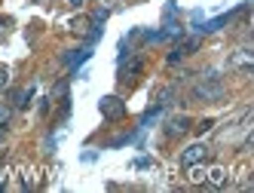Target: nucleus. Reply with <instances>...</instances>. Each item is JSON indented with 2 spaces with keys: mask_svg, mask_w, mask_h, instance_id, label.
Returning a JSON list of instances; mask_svg holds the SVG:
<instances>
[{
  "mask_svg": "<svg viewBox=\"0 0 254 193\" xmlns=\"http://www.w3.org/2000/svg\"><path fill=\"white\" fill-rule=\"evenodd\" d=\"M9 120H12V108H6V104H0V129H3Z\"/></svg>",
  "mask_w": 254,
  "mask_h": 193,
  "instance_id": "obj_11",
  "label": "nucleus"
},
{
  "mask_svg": "<svg viewBox=\"0 0 254 193\" xmlns=\"http://www.w3.org/2000/svg\"><path fill=\"white\" fill-rule=\"evenodd\" d=\"M138 71H141V59H135L132 64H126V67H123V80H135Z\"/></svg>",
  "mask_w": 254,
  "mask_h": 193,
  "instance_id": "obj_9",
  "label": "nucleus"
},
{
  "mask_svg": "<svg viewBox=\"0 0 254 193\" xmlns=\"http://www.w3.org/2000/svg\"><path fill=\"white\" fill-rule=\"evenodd\" d=\"M98 111H101L104 120H123L126 117V101L120 95H104L98 101Z\"/></svg>",
  "mask_w": 254,
  "mask_h": 193,
  "instance_id": "obj_2",
  "label": "nucleus"
},
{
  "mask_svg": "<svg viewBox=\"0 0 254 193\" xmlns=\"http://www.w3.org/2000/svg\"><path fill=\"white\" fill-rule=\"evenodd\" d=\"M31 95H34V89H31V86H28V89L12 92V104H15V108H28V104H31Z\"/></svg>",
  "mask_w": 254,
  "mask_h": 193,
  "instance_id": "obj_7",
  "label": "nucleus"
},
{
  "mask_svg": "<svg viewBox=\"0 0 254 193\" xmlns=\"http://www.w3.org/2000/svg\"><path fill=\"white\" fill-rule=\"evenodd\" d=\"M230 67H233V71L251 74V67H254V52H251V49H236L233 56H230Z\"/></svg>",
  "mask_w": 254,
  "mask_h": 193,
  "instance_id": "obj_4",
  "label": "nucleus"
},
{
  "mask_svg": "<svg viewBox=\"0 0 254 193\" xmlns=\"http://www.w3.org/2000/svg\"><path fill=\"white\" fill-rule=\"evenodd\" d=\"M178 49H181V52H184V56H190V52H196V49H199V37H187V40H184V43H181Z\"/></svg>",
  "mask_w": 254,
  "mask_h": 193,
  "instance_id": "obj_10",
  "label": "nucleus"
},
{
  "mask_svg": "<svg viewBox=\"0 0 254 193\" xmlns=\"http://www.w3.org/2000/svg\"><path fill=\"white\" fill-rule=\"evenodd\" d=\"M74 31H77V34H86V31H89V19H80V22H74Z\"/></svg>",
  "mask_w": 254,
  "mask_h": 193,
  "instance_id": "obj_13",
  "label": "nucleus"
},
{
  "mask_svg": "<svg viewBox=\"0 0 254 193\" xmlns=\"http://www.w3.org/2000/svg\"><path fill=\"white\" fill-rule=\"evenodd\" d=\"M184 132H190V117L187 114H178V117H172L166 123V135L169 138H181Z\"/></svg>",
  "mask_w": 254,
  "mask_h": 193,
  "instance_id": "obj_5",
  "label": "nucleus"
},
{
  "mask_svg": "<svg viewBox=\"0 0 254 193\" xmlns=\"http://www.w3.org/2000/svg\"><path fill=\"white\" fill-rule=\"evenodd\" d=\"M187 172H190V181H193V184H205V166H202V163L187 166Z\"/></svg>",
  "mask_w": 254,
  "mask_h": 193,
  "instance_id": "obj_8",
  "label": "nucleus"
},
{
  "mask_svg": "<svg viewBox=\"0 0 254 193\" xmlns=\"http://www.w3.org/2000/svg\"><path fill=\"white\" fill-rule=\"evenodd\" d=\"M193 98H196V101H221V98H224V83L217 80L214 74L205 77V80H199V83L193 86Z\"/></svg>",
  "mask_w": 254,
  "mask_h": 193,
  "instance_id": "obj_1",
  "label": "nucleus"
},
{
  "mask_svg": "<svg viewBox=\"0 0 254 193\" xmlns=\"http://www.w3.org/2000/svg\"><path fill=\"white\" fill-rule=\"evenodd\" d=\"M205 181H208L211 187H224V184H227V172H224L221 166H214V169H205Z\"/></svg>",
  "mask_w": 254,
  "mask_h": 193,
  "instance_id": "obj_6",
  "label": "nucleus"
},
{
  "mask_svg": "<svg viewBox=\"0 0 254 193\" xmlns=\"http://www.w3.org/2000/svg\"><path fill=\"white\" fill-rule=\"evenodd\" d=\"M83 3H86V0H70V6H74V9H77V6H83Z\"/></svg>",
  "mask_w": 254,
  "mask_h": 193,
  "instance_id": "obj_15",
  "label": "nucleus"
},
{
  "mask_svg": "<svg viewBox=\"0 0 254 193\" xmlns=\"http://www.w3.org/2000/svg\"><path fill=\"white\" fill-rule=\"evenodd\" d=\"M214 126V120H202V123H199V132H208Z\"/></svg>",
  "mask_w": 254,
  "mask_h": 193,
  "instance_id": "obj_14",
  "label": "nucleus"
},
{
  "mask_svg": "<svg viewBox=\"0 0 254 193\" xmlns=\"http://www.w3.org/2000/svg\"><path fill=\"white\" fill-rule=\"evenodd\" d=\"M208 144H202V141H199V144H190V147H184V150H181V166H193V163H205L208 160Z\"/></svg>",
  "mask_w": 254,
  "mask_h": 193,
  "instance_id": "obj_3",
  "label": "nucleus"
},
{
  "mask_svg": "<svg viewBox=\"0 0 254 193\" xmlns=\"http://www.w3.org/2000/svg\"><path fill=\"white\" fill-rule=\"evenodd\" d=\"M6 86H9V71L0 64V89H6Z\"/></svg>",
  "mask_w": 254,
  "mask_h": 193,
  "instance_id": "obj_12",
  "label": "nucleus"
}]
</instances>
